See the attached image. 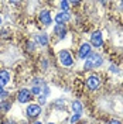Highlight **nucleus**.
<instances>
[{
    "instance_id": "obj_17",
    "label": "nucleus",
    "mask_w": 123,
    "mask_h": 124,
    "mask_svg": "<svg viewBox=\"0 0 123 124\" xmlns=\"http://www.w3.org/2000/svg\"><path fill=\"white\" fill-rule=\"evenodd\" d=\"M79 117H81V114H75V116L72 117V118H71V123L72 124H75L78 121V120H79Z\"/></svg>"
},
{
    "instance_id": "obj_10",
    "label": "nucleus",
    "mask_w": 123,
    "mask_h": 124,
    "mask_svg": "<svg viewBox=\"0 0 123 124\" xmlns=\"http://www.w3.org/2000/svg\"><path fill=\"white\" fill-rule=\"evenodd\" d=\"M54 32L55 35H58L60 38H64L65 34H67V28H65V24H57L54 27Z\"/></svg>"
},
{
    "instance_id": "obj_23",
    "label": "nucleus",
    "mask_w": 123,
    "mask_h": 124,
    "mask_svg": "<svg viewBox=\"0 0 123 124\" xmlns=\"http://www.w3.org/2000/svg\"><path fill=\"white\" fill-rule=\"evenodd\" d=\"M110 70H112V72H117V69H116V68H113V65H112V68H110Z\"/></svg>"
},
{
    "instance_id": "obj_2",
    "label": "nucleus",
    "mask_w": 123,
    "mask_h": 124,
    "mask_svg": "<svg viewBox=\"0 0 123 124\" xmlns=\"http://www.w3.org/2000/svg\"><path fill=\"white\" fill-rule=\"evenodd\" d=\"M99 83H100L99 78L96 76V75H91V76H88V79H86V89H89V90H96L98 86H99Z\"/></svg>"
},
{
    "instance_id": "obj_6",
    "label": "nucleus",
    "mask_w": 123,
    "mask_h": 124,
    "mask_svg": "<svg viewBox=\"0 0 123 124\" xmlns=\"http://www.w3.org/2000/svg\"><path fill=\"white\" fill-rule=\"evenodd\" d=\"M31 99V92L28 89H21L20 92L17 93V100L20 103H27Z\"/></svg>"
},
{
    "instance_id": "obj_11",
    "label": "nucleus",
    "mask_w": 123,
    "mask_h": 124,
    "mask_svg": "<svg viewBox=\"0 0 123 124\" xmlns=\"http://www.w3.org/2000/svg\"><path fill=\"white\" fill-rule=\"evenodd\" d=\"M10 80V73L7 70H0V86L3 87L4 85H7Z\"/></svg>"
},
{
    "instance_id": "obj_5",
    "label": "nucleus",
    "mask_w": 123,
    "mask_h": 124,
    "mask_svg": "<svg viewBox=\"0 0 123 124\" xmlns=\"http://www.w3.org/2000/svg\"><path fill=\"white\" fill-rule=\"evenodd\" d=\"M89 55H91V45L89 44H82L79 46V51H78V58L79 59H86Z\"/></svg>"
},
{
    "instance_id": "obj_16",
    "label": "nucleus",
    "mask_w": 123,
    "mask_h": 124,
    "mask_svg": "<svg viewBox=\"0 0 123 124\" xmlns=\"http://www.w3.org/2000/svg\"><path fill=\"white\" fill-rule=\"evenodd\" d=\"M41 68H43V69H47V68H48V61H47V59H43V61H41Z\"/></svg>"
},
{
    "instance_id": "obj_19",
    "label": "nucleus",
    "mask_w": 123,
    "mask_h": 124,
    "mask_svg": "<svg viewBox=\"0 0 123 124\" xmlns=\"http://www.w3.org/2000/svg\"><path fill=\"white\" fill-rule=\"evenodd\" d=\"M38 101H40V104H45V96H40V99H38Z\"/></svg>"
},
{
    "instance_id": "obj_13",
    "label": "nucleus",
    "mask_w": 123,
    "mask_h": 124,
    "mask_svg": "<svg viewBox=\"0 0 123 124\" xmlns=\"http://www.w3.org/2000/svg\"><path fill=\"white\" fill-rule=\"evenodd\" d=\"M10 108H11V103L9 100L0 101V111H1V113H7Z\"/></svg>"
},
{
    "instance_id": "obj_8",
    "label": "nucleus",
    "mask_w": 123,
    "mask_h": 124,
    "mask_svg": "<svg viewBox=\"0 0 123 124\" xmlns=\"http://www.w3.org/2000/svg\"><path fill=\"white\" fill-rule=\"evenodd\" d=\"M40 21L43 25H50L51 24V13H50V10H43L41 13H40Z\"/></svg>"
},
{
    "instance_id": "obj_15",
    "label": "nucleus",
    "mask_w": 123,
    "mask_h": 124,
    "mask_svg": "<svg viewBox=\"0 0 123 124\" xmlns=\"http://www.w3.org/2000/svg\"><path fill=\"white\" fill-rule=\"evenodd\" d=\"M31 93H34L35 96H38L40 93H41V86L40 85H33V87H31Z\"/></svg>"
},
{
    "instance_id": "obj_12",
    "label": "nucleus",
    "mask_w": 123,
    "mask_h": 124,
    "mask_svg": "<svg viewBox=\"0 0 123 124\" xmlns=\"http://www.w3.org/2000/svg\"><path fill=\"white\" fill-rule=\"evenodd\" d=\"M72 111H74L75 114H81V111H82V103L79 100L72 101Z\"/></svg>"
},
{
    "instance_id": "obj_3",
    "label": "nucleus",
    "mask_w": 123,
    "mask_h": 124,
    "mask_svg": "<svg viewBox=\"0 0 123 124\" xmlns=\"http://www.w3.org/2000/svg\"><path fill=\"white\" fill-rule=\"evenodd\" d=\"M60 61L64 66H71L74 63V59H72V55L69 54L68 51H61L60 52Z\"/></svg>"
},
{
    "instance_id": "obj_24",
    "label": "nucleus",
    "mask_w": 123,
    "mask_h": 124,
    "mask_svg": "<svg viewBox=\"0 0 123 124\" xmlns=\"http://www.w3.org/2000/svg\"><path fill=\"white\" fill-rule=\"evenodd\" d=\"M3 93H4V90H3V87L0 86V94H3Z\"/></svg>"
},
{
    "instance_id": "obj_20",
    "label": "nucleus",
    "mask_w": 123,
    "mask_h": 124,
    "mask_svg": "<svg viewBox=\"0 0 123 124\" xmlns=\"http://www.w3.org/2000/svg\"><path fill=\"white\" fill-rule=\"evenodd\" d=\"M27 48H28V51H33V49L35 48V45H34L33 42H28V45H27Z\"/></svg>"
},
{
    "instance_id": "obj_26",
    "label": "nucleus",
    "mask_w": 123,
    "mask_h": 124,
    "mask_svg": "<svg viewBox=\"0 0 123 124\" xmlns=\"http://www.w3.org/2000/svg\"><path fill=\"white\" fill-rule=\"evenodd\" d=\"M0 24H1V16H0Z\"/></svg>"
},
{
    "instance_id": "obj_1",
    "label": "nucleus",
    "mask_w": 123,
    "mask_h": 124,
    "mask_svg": "<svg viewBox=\"0 0 123 124\" xmlns=\"http://www.w3.org/2000/svg\"><path fill=\"white\" fill-rule=\"evenodd\" d=\"M102 62H103V59H102V56H100L99 54H92V52H91V55H89V56L86 58V61H85V69L98 68V66L102 65Z\"/></svg>"
},
{
    "instance_id": "obj_22",
    "label": "nucleus",
    "mask_w": 123,
    "mask_h": 124,
    "mask_svg": "<svg viewBox=\"0 0 123 124\" xmlns=\"http://www.w3.org/2000/svg\"><path fill=\"white\" fill-rule=\"evenodd\" d=\"M3 124H14V123H13V121H10V120H4Z\"/></svg>"
},
{
    "instance_id": "obj_9",
    "label": "nucleus",
    "mask_w": 123,
    "mask_h": 124,
    "mask_svg": "<svg viewBox=\"0 0 123 124\" xmlns=\"http://www.w3.org/2000/svg\"><path fill=\"white\" fill-rule=\"evenodd\" d=\"M69 18H71V16L68 14V11H61V13H58V14L55 16V23L57 24H65L69 21Z\"/></svg>"
},
{
    "instance_id": "obj_28",
    "label": "nucleus",
    "mask_w": 123,
    "mask_h": 124,
    "mask_svg": "<svg viewBox=\"0 0 123 124\" xmlns=\"http://www.w3.org/2000/svg\"><path fill=\"white\" fill-rule=\"evenodd\" d=\"M48 124H54V123H48Z\"/></svg>"
},
{
    "instance_id": "obj_25",
    "label": "nucleus",
    "mask_w": 123,
    "mask_h": 124,
    "mask_svg": "<svg viewBox=\"0 0 123 124\" xmlns=\"http://www.w3.org/2000/svg\"><path fill=\"white\" fill-rule=\"evenodd\" d=\"M33 124H43L41 121H35V123H33Z\"/></svg>"
},
{
    "instance_id": "obj_27",
    "label": "nucleus",
    "mask_w": 123,
    "mask_h": 124,
    "mask_svg": "<svg viewBox=\"0 0 123 124\" xmlns=\"http://www.w3.org/2000/svg\"><path fill=\"white\" fill-rule=\"evenodd\" d=\"M120 6H122V7H123V1H122V3H120Z\"/></svg>"
},
{
    "instance_id": "obj_14",
    "label": "nucleus",
    "mask_w": 123,
    "mask_h": 124,
    "mask_svg": "<svg viewBox=\"0 0 123 124\" xmlns=\"http://www.w3.org/2000/svg\"><path fill=\"white\" fill-rule=\"evenodd\" d=\"M35 39H37V42L41 44V45H47V44H48V37H47V34H38V35L35 37Z\"/></svg>"
},
{
    "instance_id": "obj_4",
    "label": "nucleus",
    "mask_w": 123,
    "mask_h": 124,
    "mask_svg": "<svg viewBox=\"0 0 123 124\" xmlns=\"http://www.w3.org/2000/svg\"><path fill=\"white\" fill-rule=\"evenodd\" d=\"M91 42H92V45L96 46V48L102 46V44H103V37H102V32H100V31L92 32V35H91Z\"/></svg>"
},
{
    "instance_id": "obj_21",
    "label": "nucleus",
    "mask_w": 123,
    "mask_h": 124,
    "mask_svg": "<svg viewBox=\"0 0 123 124\" xmlns=\"http://www.w3.org/2000/svg\"><path fill=\"white\" fill-rule=\"evenodd\" d=\"M109 124H122V123H120L119 120H110V121H109Z\"/></svg>"
},
{
    "instance_id": "obj_18",
    "label": "nucleus",
    "mask_w": 123,
    "mask_h": 124,
    "mask_svg": "<svg viewBox=\"0 0 123 124\" xmlns=\"http://www.w3.org/2000/svg\"><path fill=\"white\" fill-rule=\"evenodd\" d=\"M68 6H69L68 1H61V7H62V10H64V11H65V10L68 8Z\"/></svg>"
},
{
    "instance_id": "obj_7",
    "label": "nucleus",
    "mask_w": 123,
    "mask_h": 124,
    "mask_svg": "<svg viewBox=\"0 0 123 124\" xmlns=\"http://www.w3.org/2000/svg\"><path fill=\"white\" fill-rule=\"evenodd\" d=\"M40 113H41V107H40V104H30V106L27 107V116L31 117V118L38 117Z\"/></svg>"
}]
</instances>
